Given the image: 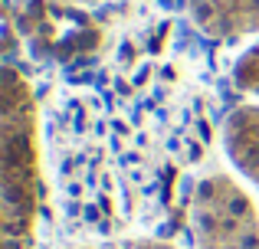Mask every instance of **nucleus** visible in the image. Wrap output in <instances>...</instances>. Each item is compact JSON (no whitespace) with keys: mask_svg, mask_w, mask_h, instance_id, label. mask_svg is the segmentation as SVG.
Returning <instances> with one entry per match:
<instances>
[{"mask_svg":"<svg viewBox=\"0 0 259 249\" xmlns=\"http://www.w3.org/2000/svg\"><path fill=\"white\" fill-rule=\"evenodd\" d=\"M223 147L236 171L259 190V102L236 105L223 122Z\"/></svg>","mask_w":259,"mask_h":249,"instance_id":"39448f33","label":"nucleus"},{"mask_svg":"<svg viewBox=\"0 0 259 249\" xmlns=\"http://www.w3.org/2000/svg\"><path fill=\"white\" fill-rule=\"evenodd\" d=\"M43 207L39 112L33 85L13 63L4 66L0 92V249H33Z\"/></svg>","mask_w":259,"mask_h":249,"instance_id":"f257e3e1","label":"nucleus"},{"mask_svg":"<svg viewBox=\"0 0 259 249\" xmlns=\"http://www.w3.org/2000/svg\"><path fill=\"white\" fill-rule=\"evenodd\" d=\"M20 36L30 43L33 56L56 66L92 63L105 49V26L79 4L63 0H30L17 17Z\"/></svg>","mask_w":259,"mask_h":249,"instance_id":"f03ea898","label":"nucleus"},{"mask_svg":"<svg viewBox=\"0 0 259 249\" xmlns=\"http://www.w3.org/2000/svg\"><path fill=\"white\" fill-rule=\"evenodd\" d=\"M194 26L210 39H243L259 33V0H187Z\"/></svg>","mask_w":259,"mask_h":249,"instance_id":"20e7f679","label":"nucleus"},{"mask_svg":"<svg viewBox=\"0 0 259 249\" xmlns=\"http://www.w3.org/2000/svg\"><path fill=\"white\" fill-rule=\"evenodd\" d=\"M63 4H79L82 7V4H102V0H63Z\"/></svg>","mask_w":259,"mask_h":249,"instance_id":"6e6552de","label":"nucleus"},{"mask_svg":"<svg viewBox=\"0 0 259 249\" xmlns=\"http://www.w3.org/2000/svg\"><path fill=\"white\" fill-rule=\"evenodd\" d=\"M85 249H89V246H85Z\"/></svg>","mask_w":259,"mask_h":249,"instance_id":"1a4fd4ad","label":"nucleus"},{"mask_svg":"<svg viewBox=\"0 0 259 249\" xmlns=\"http://www.w3.org/2000/svg\"><path fill=\"white\" fill-rule=\"evenodd\" d=\"M233 82L240 85L243 92L259 95V43L249 46V49L240 56V63H236V69H233Z\"/></svg>","mask_w":259,"mask_h":249,"instance_id":"423d86ee","label":"nucleus"},{"mask_svg":"<svg viewBox=\"0 0 259 249\" xmlns=\"http://www.w3.org/2000/svg\"><path fill=\"white\" fill-rule=\"evenodd\" d=\"M112 249H177V246L164 243V239H128V243H118Z\"/></svg>","mask_w":259,"mask_h":249,"instance_id":"0eeeda50","label":"nucleus"},{"mask_svg":"<svg viewBox=\"0 0 259 249\" xmlns=\"http://www.w3.org/2000/svg\"><path fill=\"white\" fill-rule=\"evenodd\" d=\"M194 249H259V210L230 174H210L190 193Z\"/></svg>","mask_w":259,"mask_h":249,"instance_id":"7ed1b4c3","label":"nucleus"}]
</instances>
